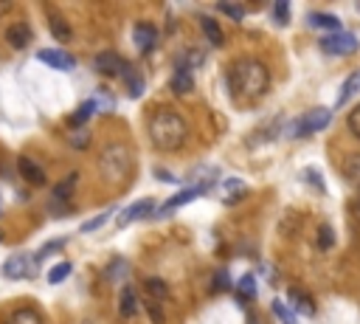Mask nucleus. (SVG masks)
Here are the masks:
<instances>
[{
    "label": "nucleus",
    "instance_id": "nucleus-1",
    "mask_svg": "<svg viewBox=\"0 0 360 324\" xmlns=\"http://www.w3.org/2000/svg\"><path fill=\"white\" fill-rule=\"evenodd\" d=\"M147 130H150V141H152L155 150H161V153H175V150H180V147L186 144V136H189L186 121H183L180 113H175V110H158V113H152Z\"/></svg>",
    "mask_w": 360,
    "mask_h": 324
},
{
    "label": "nucleus",
    "instance_id": "nucleus-2",
    "mask_svg": "<svg viewBox=\"0 0 360 324\" xmlns=\"http://www.w3.org/2000/svg\"><path fill=\"white\" fill-rule=\"evenodd\" d=\"M231 85L242 96L256 99L270 88V71L259 59H242L240 65H234V71H231Z\"/></svg>",
    "mask_w": 360,
    "mask_h": 324
},
{
    "label": "nucleus",
    "instance_id": "nucleus-3",
    "mask_svg": "<svg viewBox=\"0 0 360 324\" xmlns=\"http://www.w3.org/2000/svg\"><path fill=\"white\" fill-rule=\"evenodd\" d=\"M332 121V110H327V107H315V110H310V113H304L296 124H293V139H307V136H313V133H318V130H327V124Z\"/></svg>",
    "mask_w": 360,
    "mask_h": 324
},
{
    "label": "nucleus",
    "instance_id": "nucleus-4",
    "mask_svg": "<svg viewBox=\"0 0 360 324\" xmlns=\"http://www.w3.org/2000/svg\"><path fill=\"white\" fill-rule=\"evenodd\" d=\"M127 167H130V153H127L121 144H110V147L102 153V172H104L113 183L124 178Z\"/></svg>",
    "mask_w": 360,
    "mask_h": 324
},
{
    "label": "nucleus",
    "instance_id": "nucleus-5",
    "mask_svg": "<svg viewBox=\"0 0 360 324\" xmlns=\"http://www.w3.org/2000/svg\"><path fill=\"white\" fill-rule=\"evenodd\" d=\"M318 45L329 56H349V54L357 51V37L354 34H346V31H338V34H327Z\"/></svg>",
    "mask_w": 360,
    "mask_h": 324
},
{
    "label": "nucleus",
    "instance_id": "nucleus-6",
    "mask_svg": "<svg viewBox=\"0 0 360 324\" xmlns=\"http://www.w3.org/2000/svg\"><path fill=\"white\" fill-rule=\"evenodd\" d=\"M37 59L54 71H74L77 68V59L62 48H42V51H37Z\"/></svg>",
    "mask_w": 360,
    "mask_h": 324
},
{
    "label": "nucleus",
    "instance_id": "nucleus-7",
    "mask_svg": "<svg viewBox=\"0 0 360 324\" xmlns=\"http://www.w3.org/2000/svg\"><path fill=\"white\" fill-rule=\"evenodd\" d=\"M93 68H96L102 77H121L124 68H127V62H124L116 51H102V54H96V59H93Z\"/></svg>",
    "mask_w": 360,
    "mask_h": 324
},
{
    "label": "nucleus",
    "instance_id": "nucleus-8",
    "mask_svg": "<svg viewBox=\"0 0 360 324\" xmlns=\"http://www.w3.org/2000/svg\"><path fill=\"white\" fill-rule=\"evenodd\" d=\"M203 192H205V189H200V186H189V189L178 192V194H175V198H169V201H166V203H164L161 209H155V212H158L161 217H164V215H169V212H178L180 206H186V203H191L194 198H200V194H203Z\"/></svg>",
    "mask_w": 360,
    "mask_h": 324
},
{
    "label": "nucleus",
    "instance_id": "nucleus-9",
    "mask_svg": "<svg viewBox=\"0 0 360 324\" xmlns=\"http://www.w3.org/2000/svg\"><path fill=\"white\" fill-rule=\"evenodd\" d=\"M31 271H34L31 259H29V256H23V254L9 256V259H6V265H3V274H6L9 279H29V277H31Z\"/></svg>",
    "mask_w": 360,
    "mask_h": 324
},
{
    "label": "nucleus",
    "instance_id": "nucleus-10",
    "mask_svg": "<svg viewBox=\"0 0 360 324\" xmlns=\"http://www.w3.org/2000/svg\"><path fill=\"white\" fill-rule=\"evenodd\" d=\"M152 212H155V201H152V198L138 201V203H132L127 212H121V215H118V226L124 229V226H130L132 220H143V217H150Z\"/></svg>",
    "mask_w": 360,
    "mask_h": 324
},
{
    "label": "nucleus",
    "instance_id": "nucleus-11",
    "mask_svg": "<svg viewBox=\"0 0 360 324\" xmlns=\"http://www.w3.org/2000/svg\"><path fill=\"white\" fill-rule=\"evenodd\" d=\"M132 43L138 45V51H152L158 45V29L150 23H138L132 31Z\"/></svg>",
    "mask_w": 360,
    "mask_h": 324
},
{
    "label": "nucleus",
    "instance_id": "nucleus-12",
    "mask_svg": "<svg viewBox=\"0 0 360 324\" xmlns=\"http://www.w3.org/2000/svg\"><path fill=\"white\" fill-rule=\"evenodd\" d=\"M307 26L310 29L329 31V34H338L341 31V17L338 15H329V12H310L307 15Z\"/></svg>",
    "mask_w": 360,
    "mask_h": 324
},
{
    "label": "nucleus",
    "instance_id": "nucleus-13",
    "mask_svg": "<svg viewBox=\"0 0 360 324\" xmlns=\"http://www.w3.org/2000/svg\"><path fill=\"white\" fill-rule=\"evenodd\" d=\"M6 40H9V45L12 48H17V51H23V48H29L31 45V26L29 23H12L9 29H6Z\"/></svg>",
    "mask_w": 360,
    "mask_h": 324
},
{
    "label": "nucleus",
    "instance_id": "nucleus-14",
    "mask_svg": "<svg viewBox=\"0 0 360 324\" xmlns=\"http://www.w3.org/2000/svg\"><path fill=\"white\" fill-rule=\"evenodd\" d=\"M17 169H20V175H23L31 186H45V180H48V178H45V169H42L40 164H34L31 158H20V161H17Z\"/></svg>",
    "mask_w": 360,
    "mask_h": 324
},
{
    "label": "nucleus",
    "instance_id": "nucleus-15",
    "mask_svg": "<svg viewBox=\"0 0 360 324\" xmlns=\"http://www.w3.org/2000/svg\"><path fill=\"white\" fill-rule=\"evenodd\" d=\"M200 29H203V34H205V40L214 45V48H220L223 43H226V34H223V29H220V23H214L211 17H200Z\"/></svg>",
    "mask_w": 360,
    "mask_h": 324
},
{
    "label": "nucleus",
    "instance_id": "nucleus-16",
    "mask_svg": "<svg viewBox=\"0 0 360 324\" xmlns=\"http://www.w3.org/2000/svg\"><path fill=\"white\" fill-rule=\"evenodd\" d=\"M77 183H79V175H77V172H70V175H68V178L54 189V203H65V201H70V194H74Z\"/></svg>",
    "mask_w": 360,
    "mask_h": 324
},
{
    "label": "nucleus",
    "instance_id": "nucleus-17",
    "mask_svg": "<svg viewBox=\"0 0 360 324\" xmlns=\"http://www.w3.org/2000/svg\"><path fill=\"white\" fill-rule=\"evenodd\" d=\"M172 91L178 93V96H186V93H191L194 91V77H191V71H175L172 74Z\"/></svg>",
    "mask_w": 360,
    "mask_h": 324
},
{
    "label": "nucleus",
    "instance_id": "nucleus-18",
    "mask_svg": "<svg viewBox=\"0 0 360 324\" xmlns=\"http://www.w3.org/2000/svg\"><path fill=\"white\" fill-rule=\"evenodd\" d=\"M360 93V68L357 71H352L349 74V79L343 82V88H341V96H338V107H343L352 96H357Z\"/></svg>",
    "mask_w": 360,
    "mask_h": 324
},
{
    "label": "nucleus",
    "instance_id": "nucleus-19",
    "mask_svg": "<svg viewBox=\"0 0 360 324\" xmlns=\"http://www.w3.org/2000/svg\"><path fill=\"white\" fill-rule=\"evenodd\" d=\"M135 310H138L135 291H132V288H124V291H121V296H118V313H121L124 318H132V316H135Z\"/></svg>",
    "mask_w": 360,
    "mask_h": 324
},
{
    "label": "nucleus",
    "instance_id": "nucleus-20",
    "mask_svg": "<svg viewBox=\"0 0 360 324\" xmlns=\"http://www.w3.org/2000/svg\"><path fill=\"white\" fill-rule=\"evenodd\" d=\"M6 324H42V316H40V310H34V307H23V310H15V313L6 318Z\"/></svg>",
    "mask_w": 360,
    "mask_h": 324
},
{
    "label": "nucleus",
    "instance_id": "nucleus-21",
    "mask_svg": "<svg viewBox=\"0 0 360 324\" xmlns=\"http://www.w3.org/2000/svg\"><path fill=\"white\" fill-rule=\"evenodd\" d=\"M290 302H293L296 313H302V316H315V302H313L307 293H302V291H290Z\"/></svg>",
    "mask_w": 360,
    "mask_h": 324
},
{
    "label": "nucleus",
    "instance_id": "nucleus-22",
    "mask_svg": "<svg viewBox=\"0 0 360 324\" xmlns=\"http://www.w3.org/2000/svg\"><path fill=\"white\" fill-rule=\"evenodd\" d=\"M270 310H273V316H276L281 324H299V318H296V310H293L290 304H284L281 299H273Z\"/></svg>",
    "mask_w": 360,
    "mask_h": 324
},
{
    "label": "nucleus",
    "instance_id": "nucleus-23",
    "mask_svg": "<svg viewBox=\"0 0 360 324\" xmlns=\"http://www.w3.org/2000/svg\"><path fill=\"white\" fill-rule=\"evenodd\" d=\"M121 77H124V82H127V91H130V96H132V99H138V96L143 93V79H141V74H138V71H132L130 65H127Z\"/></svg>",
    "mask_w": 360,
    "mask_h": 324
},
{
    "label": "nucleus",
    "instance_id": "nucleus-24",
    "mask_svg": "<svg viewBox=\"0 0 360 324\" xmlns=\"http://www.w3.org/2000/svg\"><path fill=\"white\" fill-rule=\"evenodd\" d=\"M242 194H248V186H245L240 178H228V180H226V198H223V201L231 206L237 198H242Z\"/></svg>",
    "mask_w": 360,
    "mask_h": 324
},
{
    "label": "nucleus",
    "instance_id": "nucleus-25",
    "mask_svg": "<svg viewBox=\"0 0 360 324\" xmlns=\"http://www.w3.org/2000/svg\"><path fill=\"white\" fill-rule=\"evenodd\" d=\"M143 288H147V293H150L155 302H161V299H166V296H169V288H166V282H164V279H155V277L143 279Z\"/></svg>",
    "mask_w": 360,
    "mask_h": 324
},
{
    "label": "nucleus",
    "instance_id": "nucleus-26",
    "mask_svg": "<svg viewBox=\"0 0 360 324\" xmlns=\"http://www.w3.org/2000/svg\"><path fill=\"white\" fill-rule=\"evenodd\" d=\"M51 34L56 37V43H68L70 37H74V31H70V26L62 17H51Z\"/></svg>",
    "mask_w": 360,
    "mask_h": 324
},
{
    "label": "nucleus",
    "instance_id": "nucleus-27",
    "mask_svg": "<svg viewBox=\"0 0 360 324\" xmlns=\"http://www.w3.org/2000/svg\"><path fill=\"white\" fill-rule=\"evenodd\" d=\"M93 110H96V105H93V99H88V102H85V105H82V107H79L74 116L68 118V124H70V127H79V124H85V121L93 116Z\"/></svg>",
    "mask_w": 360,
    "mask_h": 324
},
{
    "label": "nucleus",
    "instance_id": "nucleus-28",
    "mask_svg": "<svg viewBox=\"0 0 360 324\" xmlns=\"http://www.w3.org/2000/svg\"><path fill=\"white\" fill-rule=\"evenodd\" d=\"M70 271H74V265H70V263H59V265H54L48 271V282L51 285H59V282H65L70 277Z\"/></svg>",
    "mask_w": 360,
    "mask_h": 324
},
{
    "label": "nucleus",
    "instance_id": "nucleus-29",
    "mask_svg": "<svg viewBox=\"0 0 360 324\" xmlns=\"http://www.w3.org/2000/svg\"><path fill=\"white\" fill-rule=\"evenodd\" d=\"M335 240H338V237H335V229H332L329 223H324V226L318 229V248H321V251H329V248L335 245Z\"/></svg>",
    "mask_w": 360,
    "mask_h": 324
},
{
    "label": "nucleus",
    "instance_id": "nucleus-30",
    "mask_svg": "<svg viewBox=\"0 0 360 324\" xmlns=\"http://www.w3.org/2000/svg\"><path fill=\"white\" fill-rule=\"evenodd\" d=\"M343 175H346V180L360 183V155H349V158H346V164H343Z\"/></svg>",
    "mask_w": 360,
    "mask_h": 324
},
{
    "label": "nucleus",
    "instance_id": "nucleus-31",
    "mask_svg": "<svg viewBox=\"0 0 360 324\" xmlns=\"http://www.w3.org/2000/svg\"><path fill=\"white\" fill-rule=\"evenodd\" d=\"M237 293H240L242 299H253V296H256V279H253L251 274H245V277L237 282Z\"/></svg>",
    "mask_w": 360,
    "mask_h": 324
},
{
    "label": "nucleus",
    "instance_id": "nucleus-32",
    "mask_svg": "<svg viewBox=\"0 0 360 324\" xmlns=\"http://www.w3.org/2000/svg\"><path fill=\"white\" fill-rule=\"evenodd\" d=\"M273 20L279 26H287V20H290V3H287V0H279V3H273Z\"/></svg>",
    "mask_w": 360,
    "mask_h": 324
},
{
    "label": "nucleus",
    "instance_id": "nucleus-33",
    "mask_svg": "<svg viewBox=\"0 0 360 324\" xmlns=\"http://www.w3.org/2000/svg\"><path fill=\"white\" fill-rule=\"evenodd\" d=\"M110 215H113V206H110V209H107V212H102V215H96V217H93V220H88V223H85V226H82V234H93V231H96V229H102V226H104V223H107V220H110Z\"/></svg>",
    "mask_w": 360,
    "mask_h": 324
},
{
    "label": "nucleus",
    "instance_id": "nucleus-34",
    "mask_svg": "<svg viewBox=\"0 0 360 324\" xmlns=\"http://www.w3.org/2000/svg\"><path fill=\"white\" fill-rule=\"evenodd\" d=\"M302 178L315 189V192H327V183L321 180V175H318V169H313V167H307L304 172H302Z\"/></svg>",
    "mask_w": 360,
    "mask_h": 324
},
{
    "label": "nucleus",
    "instance_id": "nucleus-35",
    "mask_svg": "<svg viewBox=\"0 0 360 324\" xmlns=\"http://www.w3.org/2000/svg\"><path fill=\"white\" fill-rule=\"evenodd\" d=\"M346 127H349V133H352L354 139H360V105L349 110V116H346Z\"/></svg>",
    "mask_w": 360,
    "mask_h": 324
},
{
    "label": "nucleus",
    "instance_id": "nucleus-36",
    "mask_svg": "<svg viewBox=\"0 0 360 324\" xmlns=\"http://www.w3.org/2000/svg\"><path fill=\"white\" fill-rule=\"evenodd\" d=\"M62 245H65V237H59V240H51V242H45V245H42V251H40V254L34 256V265H37V263H42V259H45L48 254H54V251H59Z\"/></svg>",
    "mask_w": 360,
    "mask_h": 324
},
{
    "label": "nucleus",
    "instance_id": "nucleus-37",
    "mask_svg": "<svg viewBox=\"0 0 360 324\" xmlns=\"http://www.w3.org/2000/svg\"><path fill=\"white\" fill-rule=\"evenodd\" d=\"M127 274V263H124V259H113V263H110V268H107V279H121Z\"/></svg>",
    "mask_w": 360,
    "mask_h": 324
},
{
    "label": "nucleus",
    "instance_id": "nucleus-38",
    "mask_svg": "<svg viewBox=\"0 0 360 324\" xmlns=\"http://www.w3.org/2000/svg\"><path fill=\"white\" fill-rule=\"evenodd\" d=\"M217 12L228 15L231 20H242V17H245V9H242V6H234V3H217Z\"/></svg>",
    "mask_w": 360,
    "mask_h": 324
},
{
    "label": "nucleus",
    "instance_id": "nucleus-39",
    "mask_svg": "<svg viewBox=\"0 0 360 324\" xmlns=\"http://www.w3.org/2000/svg\"><path fill=\"white\" fill-rule=\"evenodd\" d=\"M211 288H214V291H228V288H231V279H228V274H226V271H217V274H214V282H211Z\"/></svg>",
    "mask_w": 360,
    "mask_h": 324
},
{
    "label": "nucleus",
    "instance_id": "nucleus-40",
    "mask_svg": "<svg viewBox=\"0 0 360 324\" xmlns=\"http://www.w3.org/2000/svg\"><path fill=\"white\" fill-rule=\"evenodd\" d=\"M150 310H152V321H155V324H164V313H161V307H155V304H152Z\"/></svg>",
    "mask_w": 360,
    "mask_h": 324
},
{
    "label": "nucleus",
    "instance_id": "nucleus-41",
    "mask_svg": "<svg viewBox=\"0 0 360 324\" xmlns=\"http://www.w3.org/2000/svg\"><path fill=\"white\" fill-rule=\"evenodd\" d=\"M155 178H161V180H166V183L175 180V175H172V172H164V169H155Z\"/></svg>",
    "mask_w": 360,
    "mask_h": 324
},
{
    "label": "nucleus",
    "instance_id": "nucleus-42",
    "mask_svg": "<svg viewBox=\"0 0 360 324\" xmlns=\"http://www.w3.org/2000/svg\"><path fill=\"white\" fill-rule=\"evenodd\" d=\"M12 9V3H9V0H3V3H0V15H6Z\"/></svg>",
    "mask_w": 360,
    "mask_h": 324
}]
</instances>
